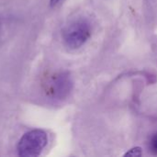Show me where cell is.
Segmentation results:
<instances>
[{
    "label": "cell",
    "instance_id": "5b68a950",
    "mask_svg": "<svg viewBox=\"0 0 157 157\" xmlns=\"http://www.w3.org/2000/svg\"><path fill=\"white\" fill-rule=\"evenodd\" d=\"M59 2H60V0H50V5H51V6H54Z\"/></svg>",
    "mask_w": 157,
    "mask_h": 157
},
{
    "label": "cell",
    "instance_id": "6da1fadb",
    "mask_svg": "<svg viewBox=\"0 0 157 157\" xmlns=\"http://www.w3.org/2000/svg\"><path fill=\"white\" fill-rule=\"evenodd\" d=\"M48 143V137L42 130H33L26 132L17 144L20 156L36 157L40 155Z\"/></svg>",
    "mask_w": 157,
    "mask_h": 157
},
{
    "label": "cell",
    "instance_id": "277c9868",
    "mask_svg": "<svg viewBox=\"0 0 157 157\" xmlns=\"http://www.w3.org/2000/svg\"><path fill=\"white\" fill-rule=\"evenodd\" d=\"M142 155H143V152L140 147L132 148L124 155V156H142Z\"/></svg>",
    "mask_w": 157,
    "mask_h": 157
},
{
    "label": "cell",
    "instance_id": "7a4b0ae2",
    "mask_svg": "<svg viewBox=\"0 0 157 157\" xmlns=\"http://www.w3.org/2000/svg\"><path fill=\"white\" fill-rule=\"evenodd\" d=\"M91 36L89 23L84 19L73 21L63 30L64 44L70 49H78L83 46Z\"/></svg>",
    "mask_w": 157,
    "mask_h": 157
},
{
    "label": "cell",
    "instance_id": "3957f363",
    "mask_svg": "<svg viewBox=\"0 0 157 157\" xmlns=\"http://www.w3.org/2000/svg\"><path fill=\"white\" fill-rule=\"evenodd\" d=\"M149 151L154 155H157V132L154 133L149 141Z\"/></svg>",
    "mask_w": 157,
    "mask_h": 157
}]
</instances>
